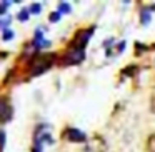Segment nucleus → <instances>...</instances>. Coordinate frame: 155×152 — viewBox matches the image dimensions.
<instances>
[{
    "mask_svg": "<svg viewBox=\"0 0 155 152\" xmlns=\"http://www.w3.org/2000/svg\"><path fill=\"white\" fill-rule=\"evenodd\" d=\"M28 12H30V14H34V15H38L42 12V5L40 4H32L30 8H28Z\"/></svg>",
    "mask_w": 155,
    "mask_h": 152,
    "instance_id": "9d476101",
    "label": "nucleus"
},
{
    "mask_svg": "<svg viewBox=\"0 0 155 152\" xmlns=\"http://www.w3.org/2000/svg\"><path fill=\"white\" fill-rule=\"evenodd\" d=\"M8 22H10V19H5V20H0V29H2V30H8L7 29V25H8Z\"/></svg>",
    "mask_w": 155,
    "mask_h": 152,
    "instance_id": "ddd939ff",
    "label": "nucleus"
},
{
    "mask_svg": "<svg viewBox=\"0 0 155 152\" xmlns=\"http://www.w3.org/2000/svg\"><path fill=\"white\" fill-rule=\"evenodd\" d=\"M12 37H14V32H12V30H5V32H4V40H5V42L12 40Z\"/></svg>",
    "mask_w": 155,
    "mask_h": 152,
    "instance_id": "f8f14e48",
    "label": "nucleus"
},
{
    "mask_svg": "<svg viewBox=\"0 0 155 152\" xmlns=\"http://www.w3.org/2000/svg\"><path fill=\"white\" fill-rule=\"evenodd\" d=\"M50 22H58L60 20V14H58V12H54V14H50Z\"/></svg>",
    "mask_w": 155,
    "mask_h": 152,
    "instance_id": "4468645a",
    "label": "nucleus"
},
{
    "mask_svg": "<svg viewBox=\"0 0 155 152\" xmlns=\"http://www.w3.org/2000/svg\"><path fill=\"white\" fill-rule=\"evenodd\" d=\"M152 112H155V95L152 97Z\"/></svg>",
    "mask_w": 155,
    "mask_h": 152,
    "instance_id": "dca6fc26",
    "label": "nucleus"
},
{
    "mask_svg": "<svg viewBox=\"0 0 155 152\" xmlns=\"http://www.w3.org/2000/svg\"><path fill=\"white\" fill-rule=\"evenodd\" d=\"M84 59H85V52H84V49L72 47V49H68V52L65 54L64 64H65V65H75V64H80V62L84 60Z\"/></svg>",
    "mask_w": 155,
    "mask_h": 152,
    "instance_id": "f03ea898",
    "label": "nucleus"
},
{
    "mask_svg": "<svg viewBox=\"0 0 155 152\" xmlns=\"http://www.w3.org/2000/svg\"><path fill=\"white\" fill-rule=\"evenodd\" d=\"M12 114H14V110H12V105H10V102H8V99L0 97V122H2V124L10 122Z\"/></svg>",
    "mask_w": 155,
    "mask_h": 152,
    "instance_id": "7ed1b4c3",
    "label": "nucleus"
},
{
    "mask_svg": "<svg viewBox=\"0 0 155 152\" xmlns=\"http://www.w3.org/2000/svg\"><path fill=\"white\" fill-rule=\"evenodd\" d=\"M54 59H55L54 55H40V57H37L30 64V67H32L30 75H40V74H44L45 70H48L52 62H54Z\"/></svg>",
    "mask_w": 155,
    "mask_h": 152,
    "instance_id": "f257e3e1",
    "label": "nucleus"
},
{
    "mask_svg": "<svg viewBox=\"0 0 155 152\" xmlns=\"http://www.w3.org/2000/svg\"><path fill=\"white\" fill-rule=\"evenodd\" d=\"M70 10H72V8H70V4H67V2H60V4H58V14H70Z\"/></svg>",
    "mask_w": 155,
    "mask_h": 152,
    "instance_id": "423d86ee",
    "label": "nucleus"
},
{
    "mask_svg": "<svg viewBox=\"0 0 155 152\" xmlns=\"http://www.w3.org/2000/svg\"><path fill=\"white\" fill-rule=\"evenodd\" d=\"M140 22L143 25H147L148 22H150V10H140Z\"/></svg>",
    "mask_w": 155,
    "mask_h": 152,
    "instance_id": "0eeeda50",
    "label": "nucleus"
},
{
    "mask_svg": "<svg viewBox=\"0 0 155 152\" xmlns=\"http://www.w3.org/2000/svg\"><path fill=\"white\" fill-rule=\"evenodd\" d=\"M4 140H5V135H4V132L0 130V149H2V145H4Z\"/></svg>",
    "mask_w": 155,
    "mask_h": 152,
    "instance_id": "2eb2a0df",
    "label": "nucleus"
},
{
    "mask_svg": "<svg viewBox=\"0 0 155 152\" xmlns=\"http://www.w3.org/2000/svg\"><path fill=\"white\" fill-rule=\"evenodd\" d=\"M28 17H30V12H28V8H24V10H20V12H18V15H17V19H18L20 22H27Z\"/></svg>",
    "mask_w": 155,
    "mask_h": 152,
    "instance_id": "1a4fd4ad",
    "label": "nucleus"
},
{
    "mask_svg": "<svg viewBox=\"0 0 155 152\" xmlns=\"http://www.w3.org/2000/svg\"><path fill=\"white\" fill-rule=\"evenodd\" d=\"M12 5V2H2L0 4V15H5V10Z\"/></svg>",
    "mask_w": 155,
    "mask_h": 152,
    "instance_id": "9b49d317",
    "label": "nucleus"
},
{
    "mask_svg": "<svg viewBox=\"0 0 155 152\" xmlns=\"http://www.w3.org/2000/svg\"><path fill=\"white\" fill-rule=\"evenodd\" d=\"M94 34V29H88V30H80L77 34V37H75L74 40V45L72 47H78V49H84L85 45L88 44V39H90V35Z\"/></svg>",
    "mask_w": 155,
    "mask_h": 152,
    "instance_id": "20e7f679",
    "label": "nucleus"
},
{
    "mask_svg": "<svg viewBox=\"0 0 155 152\" xmlns=\"http://www.w3.org/2000/svg\"><path fill=\"white\" fill-rule=\"evenodd\" d=\"M65 137H67L68 140H72V142H85L87 135H85L82 130H78V129H68V130L65 132Z\"/></svg>",
    "mask_w": 155,
    "mask_h": 152,
    "instance_id": "39448f33",
    "label": "nucleus"
},
{
    "mask_svg": "<svg viewBox=\"0 0 155 152\" xmlns=\"http://www.w3.org/2000/svg\"><path fill=\"white\" fill-rule=\"evenodd\" d=\"M147 152H155V134L147 139Z\"/></svg>",
    "mask_w": 155,
    "mask_h": 152,
    "instance_id": "6e6552de",
    "label": "nucleus"
}]
</instances>
